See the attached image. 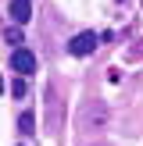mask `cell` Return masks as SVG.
I'll return each mask as SVG.
<instances>
[{
  "mask_svg": "<svg viewBox=\"0 0 143 146\" xmlns=\"http://www.w3.org/2000/svg\"><path fill=\"white\" fill-rule=\"evenodd\" d=\"M107 121H111V107L100 104V100H93V104L82 107V125L90 128V132H100V128H107Z\"/></svg>",
  "mask_w": 143,
  "mask_h": 146,
  "instance_id": "1",
  "label": "cell"
},
{
  "mask_svg": "<svg viewBox=\"0 0 143 146\" xmlns=\"http://www.w3.org/2000/svg\"><path fill=\"white\" fill-rule=\"evenodd\" d=\"M97 32H79V36H72L68 39V54L72 57H90L93 50H97Z\"/></svg>",
  "mask_w": 143,
  "mask_h": 146,
  "instance_id": "2",
  "label": "cell"
},
{
  "mask_svg": "<svg viewBox=\"0 0 143 146\" xmlns=\"http://www.w3.org/2000/svg\"><path fill=\"white\" fill-rule=\"evenodd\" d=\"M11 68L18 71V75H32V71H36V54H32V50H25V46H14Z\"/></svg>",
  "mask_w": 143,
  "mask_h": 146,
  "instance_id": "3",
  "label": "cell"
},
{
  "mask_svg": "<svg viewBox=\"0 0 143 146\" xmlns=\"http://www.w3.org/2000/svg\"><path fill=\"white\" fill-rule=\"evenodd\" d=\"M7 14H11V21H14V25H25V21L32 18V0H11Z\"/></svg>",
  "mask_w": 143,
  "mask_h": 146,
  "instance_id": "4",
  "label": "cell"
},
{
  "mask_svg": "<svg viewBox=\"0 0 143 146\" xmlns=\"http://www.w3.org/2000/svg\"><path fill=\"white\" fill-rule=\"evenodd\" d=\"M32 125H36V121H32V114H21V118H18V128H21V135H29V132H32Z\"/></svg>",
  "mask_w": 143,
  "mask_h": 146,
  "instance_id": "5",
  "label": "cell"
},
{
  "mask_svg": "<svg viewBox=\"0 0 143 146\" xmlns=\"http://www.w3.org/2000/svg\"><path fill=\"white\" fill-rule=\"evenodd\" d=\"M4 39L11 43V46H21V29H7V32H4Z\"/></svg>",
  "mask_w": 143,
  "mask_h": 146,
  "instance_id": "6",
  "label": "cell"
},
{
  "mask_svg": "<svg viewBox=\"0 0 143 146\" xmlns=\"http://www.w3.org/2000/svg\"><path fill=\"white\" fill-rule=\"evenodd\" d=\"M11 93H14V96H25V93H29V86H25V78H14V86H11Z\"/></svg>",
  "mask_w": 143,
  "mask_h": 146,
  "instance_id": "7",
  "label": "cell"
},
{
  "mask_svg": "<svg viewBox=\"0 0 143 146\" xmlns=\"http://www.w3.org/2000/svg\"><path fill=\"white\" fill-rule=\"evenodd\" d=\"M118 4H129V0H118Z\"/></svg>",
  "mask_w": 143,
  "mask_h": 146,
  "instance_id": "8",
  "label": "cell"
}]
</instances>
